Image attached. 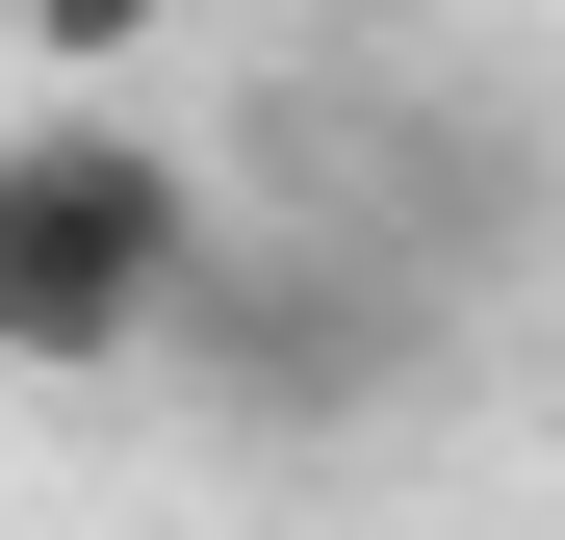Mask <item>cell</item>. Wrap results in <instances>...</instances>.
I'll return each mask as SVG.
<instances>
[{"instance_id":"obj_1","label":"cell","mask_w":565,"mask_h":540,"mask_svg":"<svg viewBox=\"0 0 565 540\" xmlns=\"http://www.w3.org/2000/svg\"><path fill=\"white\" fill-rule=\"evenodd\" d=\"M180 284H206V180H180V129H129L104 77H77L52 129H0V387H104V360H154Z\"/></svg>"},{"instance_id":"obj_2","label":"cell","mask_w":565,"mask_h":540,"mask_svg":"<svg viewBox=\"0 0 565 540\" xmlns=\"http://www.w3.org/2000/svg\"><path fill=\"white\" fill-rule=\"evenodd\" d=\"M180 335H206L257 412H360L386 387V309L360 284H282V257H232V232H206V284H180Z\"/></svg>"},{"instance_id":"obj_3","label":"cell","mask_w":565,"mask_h":540,"mask_svg":"<svg viewBox=\"0 0 565 540\" xmlns=\"http://www.w3.org/2000/svg\"><path fill=\"white\" fill-rule=\"evenodd\" d=\"M0 27H26V52H52V77H129V52H154V27H180V0H0Z\"/></svg>"}]
</instances>
